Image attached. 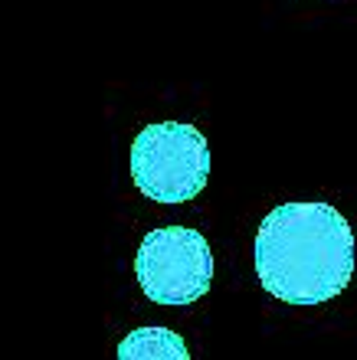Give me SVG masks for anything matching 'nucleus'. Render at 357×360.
I'll use <instances>...</instances> for the list:
<instances>
[{
	"mask_svg": "<svg viewBox=\"0 0 357 360\" xmlns=\"http://www.w3.org/2000/svg\"><path fill=\"white\" fill-rule=\"evenodd\" d=\"M256 275L285 304H325L354 275V229L331 203H282L256 233Z\"/></svg>",
	"mask_w": 357,
	"mask_h": 360,
	"instance_id": "nucleus-1",
	"label": "nucleus"
},
{
	"mask_svg": "<svg viewBox=\"0 0 357 360\" xmlns=\"http://www.w3.org/2000/svg\"><path fill=\"white\" fill-rule=\"evenodd\" d=\"M207 138L184 122H158L132 144V180L154 203H187L207 187Z\"/></svg>",
	"mask_w": 357,
	"mask_h": 360,
	"instance_id": "nucleus-2",
	"label": "nucleus"
},
{
	"mask_svg": "<svg viewBox=\"0 0 357 360\" xmlns=\"http://www.w3.org/2000/svg\"><path fill=\"white\" fill-rule=\"evenodd\" d=\"M134 275L154 304H194L213 282V256L197 229H151L134 256Z\"/></svg>",
	"mask_w": 357,
	"mask_h": 360,
	"instance_id": "nucleus-3",
	"label": "nucleus"
},
{
	"mask_svg": "<svg viewBox=\"0 0 357 360\" xmlns=\"http://www.w3.org/2000/svg\"><path fill=\"white\" fill-rule=\"evenodd\" d=\"M190 351L168 328H138L118 344V360H187Z\"/></svg>",
	"mask_w": 357,
	"mask_h": 360,
	"instance_id": "nucleus-4",
	"label": "nucleus"
}]
</instances>
